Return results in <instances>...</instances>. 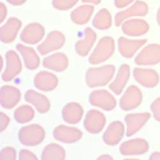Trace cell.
Listing matches in <instances>:
<instances>
[{
	"mask_svg": "<svg viewBox=\"0 0 160 160\" xmlns=\"http://www.w3.org/2000/svg\"><path fill=\"white\" fill-rule=\"evenodd\" d=\"M114 72L115 67L111 64L89 68L86 73V84L90 88L105 86L111 80Z\"/></svg>",
	"mask_w": 160,
	"mask_h": 160,
	"instance_id": "1",
	"label": "cell"
},
{
	"mask_svg": "<svg viewBox=\"0 0 160 160\" xmlns=\"http://www.w3.org/2000/svg\"><path fill=\"white\" fill-rule=\"evenodd\" d=\"M114 49V39L109 36L103 37L98 42L94 50L90 55L89 62L92 64L102 62L112 56Z\"/></svg>",
	"mask_w": 160,
	"mask_h": 160,
	"instance_id": "2",
	"label": "cell"
},
{
	"mask_svg": "<svg viewBox=\"0 0 160 160\" xmlns=\"http://www.w3.org/2000/svg\"><path fill=\"white\" fill-rule=\"evenodd\" d=\"M44 137V129L36 124L24 126L19 132V141L27 146H34L40 144Z\"/></svg>",
	"mask_w": 160,
	"mask_h": 160,
	"instance_id": "3",
	"label": "cell"
},
{
	"mask_svg": "<svg viewBox=\"0 0 160 160\" xmlns=\"http://www.w3.org/2000/svg\"><path fill=\"white\" fill-rule=\"evenodd\" d=\"M138 65H154L160 62V45L150 44L144 48L134 59Z\"/></svg>",
	"mask_w": 160,
	"mask_h": 160,
	"instance_id": "4",
	"label": "cell"
},
{
	"mask_svg": "<svg viewBox=\"0 0 160 160\" xmlns=\"http://www.w3.org/2000/svg\"><path fill=\"white\" fill-rule=\"evenodd\" d=\"M89 100L92 105L106 111L113 109L116 105V101L114 96L104 89L92 91L89 95Z\"/></svg>",
	"mask_w": 160,
	"mask_h": 160,
	"instance_id": "5",
	"label": "cell"
},
{
	"mask_svg": "<svg viewBox=\"0 0 160 160\" xmlns=\"http://www.w3.org/2000/svg\"><path fill=\"white\" fill-rule=\"evenodd\" d=\"M6 67L2 74V79L10 81L21 71L22 64L18 54L13 50L8 51L6 54Z\"/></svg>",
	"mask_w": 160,
	"mask_h": 160,
	"instance_id": "6",
	"label": "cell"
},
{
	"mask_svg": "<svg viewBox=\"0 0 160 160\" xmlns=\"http://www.w3.org/2000/svg\"><path fill=\"white\" fill-rule=\"evenodd\" d=\"M142 101V93L140 89L134 85L129 86L120 99L119 106L125 111L137 108Z\"/></svg>",
	"mask_w": 160,
	"mask_h": 160,
	"instance_id": "7",
	"label": "cell"
},
{
	"mask_svg": "<svg viewBox=\"0 0 160 160\" xmlns=\"http://www.w3.org/2000/svg\"><path fill=\"white\" fill-rule=\"evenodd\" d=\"M65 42L64 36L59 31H51L46 39L37 47L41 55H45L54 50L60 49Z\"/></svg>",
	"mask_w": 160,
	"mask_h": 160,
	"instance_id": "8",
	"label": "cell"
},
{
	"mask_svg": "<svg viewBox=\"0 0 160 160\" xmlns=\"http://www.w3.org/2000/svg\"><path fill=\"white\" fill-rule=\"evenodd\" d=\"M106 124V118L100 111L95 109L89 111L84 120V126L90 133L96 134L103 129Z\"/></svg>",
	"mask_w": 160,
	"mask_h": 160,
	"instance_id": "9",
	"label": "cell"
},
{
	"mask_svg": "<svg viewBox=\"0 0 160 160\" xmlns=\"http://www.w3.org/2000/svg\"><path fill=\"white\" fill-rule=\"evenodd\" d=\"M148 12L147 4L141 1H136L131 7L126 10L119 11L115 16V24L119 26L125 20L133 16H143Z\"/></svg>",
	"mask_w": 160,
	"mask_h": 160,
	"instance_id": "10",
	"label": "cell"
},
{
	"mask_svg": "<svg viewBox=\"0 0 160 160\" xmlns=\"http://www.w3.org/2000/svg\"><path fill=\"white\" fill-rule=\"evenodd\" d=\"M133 76L139 84L146 88L155 87L159 82L158 73L152 69L135 68Z\"/></svg>",
	"mask_w": 160,
	"mask_h": 160,
	"instance_id": "11",
	"label": "cell"
},
{
	"mask_svg": "<svg viewBox=\"0 0 160 160\" xmlns=\"http://www.w3.org/2000/svg\"><path fill=\"white\" fill-rule=\"evenodd\" d=\"M148 148V143L145 139L136 138L122 142L119 147V151L124 156L140 155L146 153Z\"/></svg>",
	"mask_w": 160,
	"mask_h": 160,
	"instance_id": "12",
	"label": "cell"
},
{
	"mask_svg": "<svg viewBox=\"0 0 160 160\" xmlns=\"http://www.w3.org/2000/svg\"><path fill=\"white\" fill-rule=\"evenodd\" d=\"M54 138L62 142L72 143L78 141L82 136V132L74 127L60 125L53 131Z\"/></svg>",
	"mask_w": 160,
	"mask_h": 160,
	"instance_id": "13",
	"label": "cell"
},
{
	"mask_svg": "<svg viewBox=\"0 0 160 160\" xmlns=\"http://www.w3.org/2000/svg\"><path fill=\"white\" fill-rule=\"evenodd\" d=\"M151 117L149 112L131 113L125 117V121L127 125L126 136H131L136 133L148 121Z\"/></svg>",
	"mask_w": 160,
	"mask_h": 160,
	"instance_id": "14",
	"label": "cell"
},
{
	"mask_svg": "<svg viewBox=\"0 0 160 160\" xmlns=\"http://www.w3.org/2000/svg\"><path fill=\"white\" fill-rule=\"evenodd\" d=\"M44 35V29L38 23L28 24L21 33L20 38L25 43L34 44L39 42Z\"/></svg>",
	"mask_w": 160,
	"mask_h": 160,
	"instance_id": "15",
	"label": "cell"
},
{
	"mask_svg": "<svg viewBox=\"0 0 160 160\" xmlns=\"http://www.w3.org/2000/svg\"><path fill=\"white\" fill-rule=\"evenodd\" d=\"M124 132V124L119 121L112 122L103 134L104 142L109 146H114L119 142Z\"/></svg>",
	"mask_w": 160,
	"mask_h": 160,
	"instance_id": "16",
	"label": "cell"
},
{
	"mask_svg": "<svg viewBox=\"0 0 160 160\" xmlns=\"http://www.w3.org/2000/svg\"><path fill=\"white\" fill-rule=\"evenodd\" d=\"M149 28L148 22L142 19H131L122 25L123 32L130 36H142L148 31Z\"/></svg>",
	"mask_w": 160,
	"mask_h": 160,
	"instance_id": "17",
	"label": "cell"
},
{
	"mask_svg": "<svg viewBox=\"0 0 160 160\" xmlns=\"http://www.w3.org/2000/svg\"><path fill=\"white\" fill-rule=\"evenodd\" d=\"M21 92L19 89L11 86H4L1 89V104L5 109L14 108L19 101Z\"/></svg>",
	"mask_w": 160,
	"mask_h": 160,
	"instance_id": "18",
	"label": "cell"
},
{
	"mask_svg": "<svg viewBox=\"0 0 160 160\" xmlns=\"http://www.w3.org/2000/svg\"><path fill=\"white\" fill-rule=\"evenodd\" d=\"M22 25L21 21L16 18H9L1 28V40L4 43L14 41Z\"/></svg>",
	"mask_w": 160,
	"mask_h": 160,
	"instance_id": "19",
	"label": "cell"
},
{
	"mask_svg": "<svg viewBox=\"0 0 160 160\" xmlns=\"http://www.w3.org/2000/svg\"><path fill=\"white\" fill-rule=\"evenodd\" d=\"M34 83L38 89L43 91H49L56 88L58 80L54 74L48 71H41L36 75Z\"/></svg>",
	"mask_w": 160,
	"mask_h": 160,
	"instance_id": "20",
	"label": "cell"
},
{
	"mask_svg": "<svg viewBox=\"0 0 160 160\" xmlns=\"http://www.w3.org/2000/svg\"><path fill=\"white\" fill-rule=\"evenodd\" d=\"M146 39L131 40L124 37L118 39V49L121 54L125 58H131L146 42Z\"/></svg>",
	"mask_w": 160,
	"mask_h": 160,
	"instance_id": "21",
	"label": "cell"
},
{
	"mask_svg": "<svg viewBox=\"0 0 160 160\" xmlns=\"http://www.w3.org/2000/svg\"><path fill=\"white\" fill-rule=\"evenodd\" d=\"M42 64L44 67L49 69L56 72H62L67 68L68 59L64 54L57 52L45 58Z\"/></svg>",
	"mask_w": 160,
	"mask_h": 160,
	"instance_id": "22",
	"label": "cell"
},
{
	"mask_svg": "<svg viewBox=\"0 0 160 160\" xmlns=\"http://www.w3.org/2000/svg\"><path fill=\"white\" fill-rule=\"evenodd\" d=\"M130 74V69L128 64H124L119 68L114 80L109 84V89L116 95L122 91L126 84Z\"/></svg>",
	"mask_w": 160,
	"mask_h": 160,
	"instance_id": "23",
	"label": "cell"
},
{
	"mask_svg": "<svg viewBox=\"0 0 160 160\" xmlns=\"http://www.w3.org/2000/svg\"><path fill=\"white\" fill-rule=\"evenodd\" d=\"M27 102L33 104L37 111L41 113H44L48 111L50 108V102L48 99L44 95L30 89L26 92L24 95Z\"/></svg>",
	"mask_w": 160,
	"mask_h": 160,
	"instance_id": "24",
	"label": "cell"
},
{
	"mask_svg": "<svg viewBox=\"0 0 160 160\" xmlns=\"http://www.w3.org/2000/svg\"><path fill=\"white\" fill-rule=\"evenodd\" d=\"M96 39V32L90 28L88 27L84 31V36L82 39L76 42L75 49L78 54L84 56H86Z\"/></svg>",
	"mask_w": 160,
	"mask_h": 160,
	"instance_id": "25",
	"label": "cell"
},
{
	"mask_svg": "<svg viewBox=\"0 0 160 160\" xmlns=\"http://www.w3.org/2000/svg\"><path fill=\"white\" fill-rule=\"evenodd\" d=\"M83 109L81 105L76 102H69L66 104L62 111L64 120L69 124H76L81 119Z\"/></svg>",
	"mask_w": 160,
	"mask_h": 160,
	"instance_id": "26",
	"label": "cell"
},
{
	"mask_svg": "<svg viewBox=\"0 0 160 160\" xmlns=\"http://www.w3.org/2000/svg\"><path fill=\"white\" fill-rule=\"evenodd\" d=\"M16 49L22 56L25 66L28 69L32 70L39 66V58L32 48L18 44Z\"/></svg>",
	"mask_w": 160,
	"mask_h": 160,
	"instance_id": "27",
	"label": "cell"
},
{
	"mask_svg": "<svg viewBox=\"0 0 160 160\" xmlns=\"http://www.w3.org/2000/svg\"><path fill=\"white\" fill-rule=\"evenodd\" d=\"M94 8L91 5H82L74 11L71 14V20L76 24H84L88 22L92 12Z\"/></svg>",
	"mask_w": 160,
	"mask_h": 160,
	"instance_id": "28",
	"label": "cell"
},
{
	"mask_svg": "<svg viewBox=\"0 0 160 160\" xmlns=\"http://www.w3.org/2000/svg\"><path fill=\"white\" fill-rule=\"evenodd\" d=\"M65 158V151L60 145L51 143L48 144L43 149L41 159H64Z\"/></svg>",
	"mask_w": 160,
	"mask_h": 160,
	"instance_id": "29",
	"label": "cell"
},
{
	"mask_svg": "<svg viewBox=\"0 0 160 160\" xmlns=\"http://www.w3.org/2000/svg\"><path fill=\"white\" fill-rule=\"evenodd\" d=\"M93 26L99 29H106L111 26V16L106 9H101L94 18Z\"/></svg>",
	"mask_w": 160,
	"mask_h": 160,
	"instance_id": "30",
	"label": "cell"
},
{
	"mask_svg": "<svg viewBox=\"0 0 160 160\" xmlns=\"http://www.w3.org/2000/svg\"><path fill=\"white\" fill-rule=\"evenodd\" d=\"M34 116V109L28 105H22L18 107L14 111V116L16 121L24 124L31 121Z\"/></svg>",
	"mask_w": 160,
	"mask_h": 160,
	"instance_id": "31",
	"label": "cell"
},
{
	"mask_svg": "<svg viewBox=\"0 0 160 160\" xmlns=\"http://www.w3.org/2000/svg\"><path fill=\"white\" fill-rule=\"evenodd\" d=\"M78 0H52L53 6L59 10H68L76 4Z\"/></svg>",
	"mask_w": 160,
	"mask_h": 160,
	"instance_id": "32",
	"label": "cell"
},
{
	"mask_svg": "<svg viewBox=\"0 0 160 160\" xmlns=\"http://www.w3.org/2000/svg\"><path fill=\"white\" fill-rule=\"evenodd\" d=\"M16 151L11 147H5L2 149L0 154V159H16Z\"/></svg>",
	"mask_w": 160,
	"mask_h": 160,
	"instance_id": "33",
	"label": "cell"
},
{
	"mask_svg": "<svg viewBox=\"0 0 160 160\" xmlns=\"http://www.w3.org/2000/svg\"><path fill=\"white\" fill-rule=\"evenodd\" d=\"M151 110L156 121H160V97L156 99L151 105Z\"/></svg>",
	"mask_w": 160,
	"mask_h": 160,
	"instance_id": "34",
	"label": "cell"
},
{
	"mask_svg": "<svg viewBox=\"0 0 160 160\" xmlns=\"http://www.w3.org/2000/svg\"><path fill=\"white\" fill-rule=\"evenodd\" d=\"M19 159H38L34 154L27 149H22L19 152Z\"/></svg>",
	"mask_w": 160,
	"mask_h": 160,
	"instance_id": "35",
	"label": "cell"
},
{
	"mask_svg": "<svg viewBox=\"0 0 160 160\" xmlns=\"http://www.w3.org/2000/svg\"><path fill=\"white\" fill-rule=\"evenodd\" d=\"M0 121H1V131H3L6 127L8 126L9 122V117L4 113L1 112L0 115Z\"/></svg>",
	"mask_w": 160,
	"mask_h": 160,
	"instance_id": "36",
	"label": "cell"
},
{
	"mask_svg": "<svg viewBox=\"0 0 160 160\" xmlns=\"http://www.w3.org/2000/svg\"><path fill=\"white\" fill-rule=\"evenodd\" d=\"M134 0H114V4L118 8H122L129 4H131Z\"/></svg>",
	"mask_w": 160,
	"mask_h": 160,
	"instance_id": "37",
	"label": "cell"
},
{
	"mask_svg": "<svg viewBox=\"0 0 160 160\" xmlns=\"http://www.w3.org/2000/svg\"><path fill=\"white\" fill-rule=\"evenodd\" d=\"M6 16V8L4 4L1 3L0 4V17H1V22H2Z\"/></svg>",
	"mask_w": 160,
	"mask_h": 160,
	"instance_id": "38",
	"label": "cell"
},
{
	"mask_svg": "<svg viewBox=\"0 0 160 160\" xmlns=\"http://www.w3.org/2000/svg\"><path fill=\"white\" fill-rule=\"evenodd\" d=\"M9 3L12 4V5H21L23 4L26 0H6Z\"/></svg>",
	"mask_w": 160,
	"mask_h": 160,
	"instance_id": "39",
	"label": "cell"
},
{
	"mask_svg": "<svg viewBox=\"0 0 160 160\" xmlns=\"http://www.w3.org/2000/svg\"><path fill=\"white\" fill-rule=\"evenodd\" d=\"M149 159H160V152L157 151L153 152L150 155Z\"/></svg>",
	"mask_w": 160,
	"mask_h": 160,
	"instance_id": "40",
	"label": "cell"
},
{
	"mask_svg": "<svg viewBox=\"0 0 160 160\" xmlns=\"http://www.w3.org/2000/svg\"><path fill=\"white\" fill-rule=\"evenodd\" d=\"M101 0H82V2H88V3H91L94 4H98L100 2Z\"/></svg>",
	"mask_w": 160,
	"mask_h": 160,
	"instance_id": "41",
	"label": "cell"
},
{
	"mask_svg": "<svg viewBox=\"0 0 160 160\" xmlns=\"http://www.w3.org/2000/svg\"><path fill=\"white\" fill-rule=\"evenodd\" d=\"M98 159H113L112 157H111L109 154H103L100 156L99 158H98Z\"/></svg>",
	"mask_w": 160,
	"mask_h": 160,
	"instance_id": "42",
	"label": "cell"
},
{
	"mask_svg": "<svg viewBox=\"0 0 160 160\" xmlns=\"http://www.w3.org/2000/svg\"><path fill=\"white\" fill-rule=\"evenodd\" d=\"M156 20L158 22V25L160 26V6L157 11V14H156Z\"/></svg>",
	"mask_w": 160,
	"mask_h": 160,
	"instance_id": "43",
	"label": "cell"
}]
</instances>
